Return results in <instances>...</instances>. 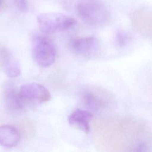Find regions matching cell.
<instances>
[{
    "instance_id": "2",
    "label": "cell",
    "mask_w": 152,
    "mask_h": 152,
    "mask_svg": "<svg viewBox=\"0 0 152 152\" xmlns=\"http://www.w3.org/2000/svg\"><path fill=\"white\" fill-rule=\"evenodd\" d=\"M37 21L41 31L52 34L66 30L76 24L72 17L61 12H46L37 16Z\"/></svg>"
},
{
    "instance_id": "6",
    "label": "cell",
    "mask_w": 152,
    "mask_h": 152,
    "mask_svg": "<svg viewBox=\"0 0 152 152\" xmlns=\"http://www.w3.org/2000/svg\"><path fill=\"white\" fill-rule=\"evenodd\" d=\"M3 100L6 108L11 112H18L23 109V101L20 91L11 83H7L3 90Z\"/></svg>"
},
{
    "instance_id": "5",
    "label": "cell",
    "mask_w": 152,
    "mask_h": 152,
    "mask_svg": "<svg viewBox=\"0 0 152 152\" xmlns=\"http://www.w3.org/2000/svg\"><path fill=\"white\" fill-rule=\"evenodd\" d=\"M69 50L78 55L91 56L97 52L99 42L93 37H87L74 39L68 43Z\"/></svg>"
},
{
    "instance_id": "11",
    "label": "cell",
    "mask_w": 152,
    "mask_h": 152,
    "mask_svg": "<svg viewBox=\"0 0 152 152\" xmlns=\"http://www.w3.org/2000/svg\"><path fill=\"white\" fill-rule=\"evenodd\" d=\"M131 41L130 34L124 30H119L115 36V43L119 47H124Z\"/></svg>"
},
{
    "instance_id": "4",
    "label": "cell",
    "mask_w": 152,
    "mask_h": 152,
    "mask_svg": "<svg viewBox=\"0 0 152 152\" xmlns=\"http://www.w3.org/2000/svg\"><path fill=\"white\" fill-rule=\"evenodd\" d=\"M20 96L24 102L45 103L50 100L49 90L43 85L36 83L22 85L19 90Z\"/></svg>"
},
{
    "instance_id": "10",
    "label": "cell",
    "mask_w": 152,
    "mask_h": 152,
    "mask_svg": "<svg viewBox=\"0 0 152 152\" xmlns=\"http://www.w3.org/2000/svg\"><path fill=\"white\" fill-rule=\"evenodd\" d=\"M0 58L3 63L4 72L8 77L15 78L20 75L21 67L19 62L6 49L0 50Z\"/></svg>"
},
{
    "instance_id": "8",
    "label": "cell",
    "mask_w": 152,
    "mask_h": 152,
    "mask_svg": "<svg viewBox=\"0 0 152 152\" xmlns=\"http://www.w3.org/2000/svg\"><path fill=\"white\" fill-rule=\"evenodd\" d=\"M92 118L93 115L90 112L77 109L70 114L68 120L72 126L87 134L90 130V122Z\"/></svg>"
},
{
    "instance_id": "3",
    "label": "cell",
    "mask_w": 152,
    "mask_h": 152,
    "mask_svg": "<svg viewBox=\"0 0 152 152\" xmlns=\"http://www.w3.org/2000/svg\"><path fill=\"white\" fill-rule=\"evenodd\" d=\"M31 52L34 61L40 66H50L55 61V45L52 40L45 35L36 34L33 37Z\"/></svg>"
},
{
    "instance_id": "7",
    "label": "cell",
    "mask_w": 152,
    "mask_h": 152,
    "mask_svg": "<svg viewBox=\"0 0 152 152\" xmlns=\"http://www.w3.org/2000/svg\"><path fill=\"white\" fill-rule=\"evenodd\" d=\"M83 100L85 105L93 111L104 109L108 104L109 99L105 94L99 90L87 89L83 93Z\"/></svg>"
},
{
    "instance_id": "13",
    "label": "cell",
    "mask_w": 152,
    "mask_h": 152,
    "mask_svg": "<svg viewBox=\"0 0 152 152\" xmlns=\"http://www.w3.org/2000/svg\"><path fill=\"white\" fill-rule=\"evenodd\" d=\"M7 8V4L5 0H0V12L4 11Z\"/></svg>"
},
{
    "instance_id": "12",
    "label": "cell",
    "mask_w": 152,
    "mask_h": 152,
    "mask_svg": "<svg viewBox=\"0 0 152 152\" xmlns=\"http://www.w3.org/2000/svg\"><path fill=\"white\" fill-rule=\"evenodd\" d=\"M15 7L21 12H26L28 10V4L27 0H14Z\"/></svg>"
},
{
    "instance_id": "9",
    "label": "cell",
    "mask_w": 152,
    "mask_h": 152,
    "mask_svg": "<svg viewBox=\"0 0 152 152\" xmlns=\"http://www.w3.org/2000/svg\"><path fill=\"white\" fill-rule=\"evenodd\" d=\"M21 135L19 130L10 125L0 126V145L7 148L17 146L20 142Z\"/></svg>"
},
{
    "instance_id": "1",
    "label": "cell",
    "mask_w": 152,
    "mask_h": 152,
    "mask_svg": "<svg viewBox=\"0 0 152 152\" xmlns=\"http://www.w3.org/2000/svg\"><path fill=\"white\" fill-rule=\"evenodd\" d=\"M77 11L83 20L94 27L106 25L110 18L107 8L102 3L96 0L80 2L77 6Z\"/></svg>"
}]
</instances>
